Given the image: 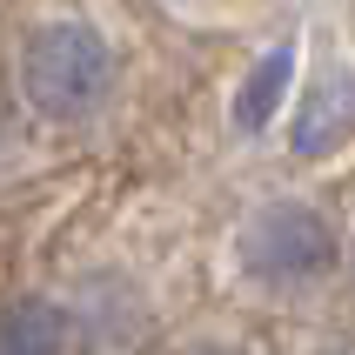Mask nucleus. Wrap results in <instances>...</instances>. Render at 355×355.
<instances>
[{"mask_svg":"<svg viewBox=\"0 0 355 355\" xmlns=\"http://www.w3.org/2000/svg\"><path fill=\"white\" fill-rule=\"evenodd\" d=\"M121 87V54L94 20L54 14L34 20L14 47V94L20 107L47 128H87L94 114H107V101Z\"/></svg>","mask_w":355,"mask_h":355,"instance_id":"1","label":"nucleus"},{"mask_svg":"<svg viewBox=\"0 0 355 355\" xmlns=\"http://www.w3.org/2000/svg\"><path fill=\"white\" fill-rule=\"evenodd\" d=\"M342 261V235L322 201H302V195H275L248 208V221L235 228V268L255 288L268 295H302L315 282L336 275Z\"/></svg>","mask_w":355,"mask_h":355,"instance_id":"2","label":"nucleus"},{"mask_svg":"<svg viewBox=\"0 0 355 355\" xmlns=\"http://www.w3.org/2000/svg\"><path fill=\"white\" fill-rule=\"evenodd\" d=\"M349 141H355V67L349 60H329L302 87V101L288 107V148L302 161H329Z\"/></svg>","mask_w":355,"mask_h":355,"instance_id":"3","label":"nucleus"},{"mask_svg":"<svg viewBox=\"0 0 355 355\" xmlns=\"http://www.w3.org/2000/svg\"><path fill=\"white\" fill-rule=\"evenodd\" d=\"M0 355H80V322L54 295H0Z\"/></svg>","mask_w":355,"mask_h":355,"instance_id":"4","label":"nucleus"},{"mask_svg":"<svg viewBox=\"0 0 355 355\" xmlns=\"http://www.w3.org/2000/svg\"><path fill=\"white\" fill-rule=\"evenodd\" d=\"M288 87H295V40H275L268 54L248 60V74H241L235 101H228L235 135H261V128H268V121L288 107Z\"/></svg>","mask_w":355,"mask_h":355,"instance_id":"5","label":"nucleus"},{"mask_svg":"<svg viewBox=\"0 0 355 355\" xmlns=\"http://www.w3.org/2000/svg\"><path fill=\"white\" fill-rule=\"evenodd\" d=\"M175 355H255L248 342H221V336H201V342H188V349H175Z\"/></svg>","mask_w":355,"mask_h":355,"instance_id":"6","label":"nucleus"},{"mask_svg":"<svg viewBox=\"0 0 355 355\" xmlns=\"http://www.w3.org/2000/svg\"><path fill=\"white\" fill-rule=\"evenodd\" d=\"M315 355H355V342H342V336H336V342H322Z\"/></svg>","mask_w":355,"mask_h":355,"instance_id":"7","label":"nucleus"},{"mask_svg":"<svg viewBox=\"0 0 355 355\" xmlns=\"http://www.w3.org/2000/svg\"><path fill=\"white\" fill-rule=\"evenodd\" d=\"M349 268H355V235H349Z\"/></svg>","mask_w":355,"mask_h":355,"instance_id":"8","label":"nucleus"}]
</instances>
